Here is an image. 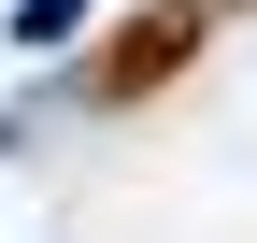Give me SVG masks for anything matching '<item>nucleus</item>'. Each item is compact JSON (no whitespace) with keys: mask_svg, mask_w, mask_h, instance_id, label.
<instances>
[{"mask_svg":"<svg viewBox=\"0 0 257 243\" xmlns=\"http://www.w3.org/2000/svg\"><path fill=\"white\" fill-rule=\"evenodd\" d=\"M186 43H200V0H143V15L86 57V86H100V100H143V86H172V72H186Z\"/></svg>","mask_w":257,"mask_h":243,"instance_id":"1","label":"nucleus"}]
</instances>
